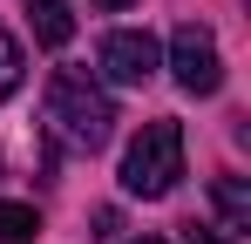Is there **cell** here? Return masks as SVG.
<instances>
[{"label":"cell","instance_id":"obj_2","mask_svg":"<svg viewBox=\"0 0 251 244\" xmlns=\"http://www.w3.org/2000/svg\"><path fill=\"white\" fill-rule=\"evenodd\" d=\"M183 176V129L176 122H150L123 156V190L129 197H170Z\"/></svg>","mask_w":251,"mask_h":244},{"label":"cell","instance_id":"obj_3","mask_svg":"<svg viewBox=\"0 0 251 244\" xmlns=\"http://www.w3.org/2000/svg\"><path fill=\"white\" fill-rule=\"evenodd\" d=\"M170 68H176V88H183V95H217V88H224L217 34L197 27V21H183V27L170 34Z\"/></svg>","mask_w":251,"mask_h":244},{"label":"cell","instance_id":"obj_8","mask_svg":"<svg viewBox=\"0 0 251 244\" xmlns=\"http://www.w3.org/2000/svg\"><path fill=\"white\" fill-rule=\"evenodd\" d=\"M21 75H27V54H21V41H14V34H0V102L21 88Z\"/></svg>","mask_w":251,"mask_h":244},{"label":"cell","instance_id":"obj_10","mask_svg":"<svg viewBox=\"0 0 251 244\" xmlns=\"http://www.w3.org/2000/svg\"><path fill=\"white\" fill-rule=\"evenodd\" d=\"M95 7H109V14H116V7H136V0H95Z\"/></svg>","mask_w":251,"mask_h":244},{"label":"cell","instance_id":"obj_4","mask_svg":"<svg viewBox=\"0 0 251 244\" xmlns=\"http://www.w3.org/2000/svg\"><path fill=\"white\" fill-rule=\"evenodd\" d=\"M163 68V48L150 34H136V27H116V34L102 41V75L123 81V88H143V81Z\"/></svg>","mask_w":251,"mask_h":244},{"label":"cell","instance_id":"obj_5","mask_svg":"<svg viewBox=\"0 0 251 244\" xmlns=\"http://www.w3.org/2000/svg\"><path fill=\"white\" fill-rule=\"evenodd\" d=\"M210 203H217V217H224L231 231H251V190H245V176H217V183H210Z\"/></svg>","mask_w":251,"mask_h":244},{"label":"cell","instance_id":"obj_1","mask_svg":"<svg viewBox=\"0 0 251 244\" xmlns=\"http://www.w3.org/2000/svg\"><path fill=\"white\" fill-rule=\"evenodd\" d=\"M48 116H54V129H61L75 149H102L109 129H116V102H109V88L88 75V68H54V81H48Z\"/></svg>","mask_w":251,"mask_h":244},{"label":"cell","instance_id":"obj_6","mask_svg":"<svg viewBox=\"0 0 251 244\" xmlns=\"http://www.w3.org/2000/svg\"><path fill=\"white\" fill-rule=\"evenodd\" d=\"M68 34H75L68 0H34V41L41 48H68Z\"/></svg>","mask_w":251,"mask_h":244},{"label":"cell","instance_id":"obj_7","mask_svg":"<svg viewBox=\"0 0 251 244\" xmlns=\"http://www.w3.org/2000/svg\"><path fill=\"white\" fill-rule=\"evenodd\" d=\"M34 238H41L34 203H7V197H0V244H34Z\"/></svg>","mask_w":251,"mask_h":244},{"label":"cell","instance_id":"obj_9","mask_svg":"<svg viewBox=\"0 0 251 244\" xmlns=\"http://www.w3.org/2000/svg\"><path fill=\"white\" fill-rule=\"evenodd\" d=\"M183 244H231L224 231H210V224H183Z\"/></svg>","mask_w":251,"mask_h":244},{"label":"cell","instance_id":"obj_11","mask_svg":"<svg viewBox=\"0 0 251 244\" xmlns=\"http://www.w3.org/2000/svg\"><path fill=\"white\" fill-rule=\"evenodd\" d=\"M136 244H163V238H136Z\"/></svg>","mask_w":251,"mask_h":244}]
</instances>
